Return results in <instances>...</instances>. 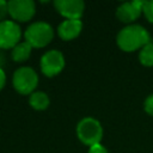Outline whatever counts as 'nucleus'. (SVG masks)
Returning a JSON list of instances; mask_svg holds the SVG:
<instances>
[{"label": "nucleus", "mask_w": 153, "mask_h": 153, "mask_svg": "<svg viewBox=\"0 0 153 153\" xmlns=\"http://www.w3.org/2000/svg\"><path fill=\"white\" fill-rule=\"evenodd\" d=\"M117 45L123 51H135L142 49L147 43H149V33L141 25H128L123 27L116 38Z\"/></svg>", "instance_id": "1"}, {"label": "nucleus", "mask_w": 153, "mask_h": 153, "mask_svg": "<svg viewBox=\"0 0 153 153\" xmlns=\"http://www.w3.org/2000/svg\"><path fill=\"white\" fill-rule=\"evenodd\" d=\"M76 135L79 140L88 147L96 143H100L103 137L102 124L93 117H85L76 126Z\"/></svg>", "instance_id": "2"}, {"label": "nucleus", "mask_w": 153, "mask_h": 153, "mask_svg": "<svg viewBox=\"0 0 153 153\" xmlns=\"http://www.w3.org/2000/svg\"><path fill=\"white\" fill-rule=\"evenodd\" d=\"M24 37L25 42H27L32 48H43L54 38V31L48 23L36 22L25 30Z\"/></svg>", "instance_id": "3"}, {"label": "nucleus", "mask_w": 153, "mask_h": 153, "mask_svg": "<svg viewBox=\"0 0 153 153\" xmlns=\"http://www.w3.org/2000/svg\"><path fill=\"white\" fill-rule=\"evenodd\" d=\"M13 87L20 94H31L37 87L38 76L31 67H19L13 73Z\"/></svg>", "instance_id": "4"}, {"label": "nucleus", "mask_w": 153, "mask_h": 153, "mask_svg": "<svg viewBox=\"0 0 153 153\" xmlns=\"http://www.w3.org/2000/svg\"><path fill=\"white\" fill-rule=\"evenodd\" d=\"M41 71L45 76H55L57 75L65 67V57L63 54L59 50H49L41 57L39 61Z\"/></svg>", "instance_id": "5"}, {"label": "nucleus", "mask_w": 153, "mask_h": 153, "mask_svg": "<svg viewBox=\"0 0 153 153\" xmlns=\"http://www.w3.org/2000/svg\"><path fill=\"white\" fill-rule=\"evenodd\" d=\"M22 37V30L18 24L12 20L0 23V49L14 48Z\"/></svg>", "instance_id": "6"}, {"label": "nucleus", "mask_w": 153, "mask_h": 153, "mask_svg": "<svg viewBox=\"0 0 153 153\" xmlns=\"http://www.w3.org/2000/svg\"><path fill=\"white\" fill-rule=\"evenodd\" d=\"M8 4V14L18 22H29L36 12L32 0H11Z\"/></svg>", "instance_id": "7"}, {"label": "nucleus", "mask_w": 153, "mask_h": 153, "mask_svg": "<svg viewBox=\"0 0 153 153\" xmlns=\"http://www.w3.org/2000/svg\"><path fill=\"white\" fill-rule=\"evenodd\" d=\"M54 6L67 19H80L85 10V4L81 0H56L54 1Z\"/></svg>", "instance_id": "8"}, {"label": "nucleus", "mask_w": 153, "mask_h": 153, "mask_svg": "<svg viewBox=\"0 0 153 153\" xmlns=\"http://www.w3.org/2000/svg\"><path fill=\"white\" fill-rule=\"evenodd\" d=\"M142 5H143V1H139V0L123 2L117 8L116 16L123 23H131L140 17L142 12Z\"/></svg>", "instance_id": "9"}, {"label": "nucleus", "mask_w": 153, "mask_h": 153, "mask_svg": "<svg viewBox=\"0 0 153 153\" xmlns=\"http://www.w3.org/2000/svg\"><path fill=\"white\" fill-rule=\"evenodd\" d=\"M82 30V23L80 19H66L63 20L59 27L57 33L63 41H71L76 38Z\"/></svg>", "instance_id": "10"}, {"label": "nucleus", "mask_w": 153, "mask_h": 153, "mask_svg": "<svg viewBox=\"0 0 153 153\" xmlns=\"http://www.w3.org/2000/svg\"><path fill=\"white\" fill-rule=\"evenodd\" d=\"M32 47L27 42H19L13 49H12V59L16 62H23L26 61L30 57Z\"/></svg>", "instance_id": "11"}, {"label": "nucleus", "mask_w": 153, "mask_h": 153, "mask_svg": "<svg viewBox=\"0 0 153 153\" xmlns=\"http://www.w3.org/2000/svg\"><path fill=\"white\" fill-rule=\"evenodd\" d=\"M29 103L35 110H45L49 106L50 100L45 92L37 91V92H33L30 94Z\"/></svg>", "instance_id": "12"}, {"label": "nucleus", "mask_w": 153, "mask_h": 153, "mask_svg": "<svg viewBox=\"0 0 153 153\" xmlns=\"http://www.w3.org/2000/svg\"><path fill=\"white\" fill-rule=\"evenodd\" d=\"M139 60L141 65L146 67H152L153 66V42L147 43L139 54Z\"/></svg>", "instance_id": "13"}, {"label": "nucleus", "mask_w": 153, "mask_h": 153, "mask_svg": "<svg viewBox=\"0 0 153 153\" xmlns=\"http://www.w3.org/2000/svg\"><path fill=\"white\" fill-rule=\"evenodd\" d=\"M142 12H143L145 17L147 18V20L149 23H153V0H151V1H143Z\"/></svg>", "instance_id": "14"}, {"label": "nucleus", "mask_w": 153, "mask_h": 153, "mask_svg": "<svg viewBox=\"0 0 153 153\" xmlns=\"http://www.w3.org/2000/svg\"><path fill=\"white\" fill-rule=\"evenodd\" d=\"M143 108H145V111L153 116V94L148 96L146 99H145V103H143Z\"/></svg>", "instance_id": "15"}, {"label": "nucleus", "mask_w": 153, "mask_h": 153, "mask_svg": "<svg viewBox=\"0 0 153 153\" xmlns=\"http://www.w3.org/2000/svg\"><path fill=\"white\" fill-rule=\"evenodd\" d=\"M8 14V4L5 0H0V23L5 20Z\"/></svg>", "instance_id": "16"}, {"label": "nucleus", "mask_w": 153, "mask_h": 153, "mask_svg": "<svg viewBox=\"0 0 153 153\" xmlns=\"http://www.w3.org/2000/svg\"><path fill=\"white\" fill-rule=\"evenodd\" d=\"M88 153H109V152L103 145L96 143V145H93L88 148Z\"/></svg>", "instance_id": "17"}, {"label": "nucleus", "mask_w": 153, "mask_h": 153, "mask_svg": "<svg viewBox=\"0 0 153 153\" xmlns=\"http://www.w3.org/2000/svg\"><path fill=\"white\" fill-rule=\"evenodd\" d=\"M5 82H6V75L4 69L0 68V90H2V87L5 86Z\"/></svg>", "instance_id": "18"}, {"label": "nucleus", "mask_w": 153, "mask_h": 153, "mask_svg": "<svg viewBox=\"0 0 153 153\" xmlns=\"http://www.w3.org/2000/svg\"><path fill=\"white\" fill-rule=\"evenodd\" d=\"M4 62H5V61H4V59H2V55L0 54V68H1V66H2Z\"/></svg>", "instance_id": "19"}]
</instances>
